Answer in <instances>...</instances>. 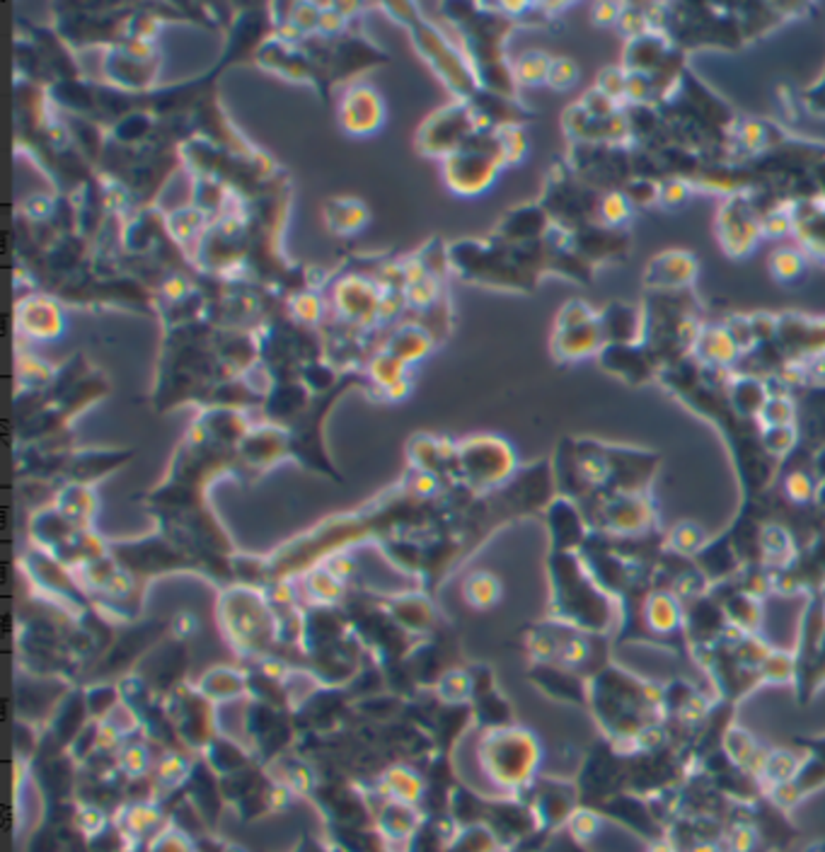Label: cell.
Here are the masks:
<instances>
[{
    "mask_svg": "<svg viewBox=\"0 0 825 852\" xmlns=\"http://www.w3.org/2000/svg\"><path fill=\"white\" fill-rule=\"evenodd\" d=\"M252 63L286 81L310 82L324 100H330L337 82L390 63V53L383 52L370 39L351 32H344L340 37L312 34L301 42H283L272 34L259 46Z\"/></svg>",
    "mask_w": 825,
    "mask_h": 852,
    "instance_id": "cell-1",
    "label": "cell"
},
{
    "mask_svg": "<svg viewBox=\"0 0 825 852\" xmlns=\"http://www.w3.org/2000/svg\"><path fill=\"white\" fill-rule=\"evenodd\" d=\"M388 15L398 17L399 24H405L414 39L417 52L436 73L441 75V81L448 85V90L456 95V100H467L477 95L479 82L475 78L470 61L456 42H450L434 23H428L421 15V10L414 3H388L380 5Z\"/></svg>",
    "mask_w": 825,
    "mask_h": 852,
    "instance_id": "cell-2",
    "label": "cell"
},
{
    "mask_svg": "<svg viewBox=\"0 0 825 852\" xmlns=\"http://www.w3.org/2000/svg\"><path fill=\"white\" fill-rule=\"evenodd\" d=\"M506 168L499 129H479L463 148L443 160V182L457 196H479Z\"/></svg>",
    "mask_w": 825,
    "mask_h": 852,
    "instance_id": "cell-3",
    "label": "cell"
},
{
    "mask_svg": "<svg viewBox=\"0 0 825 852\" xmlns=\"http://www.w3.org/2000/svg\"><path fill=\"white\" fill-rule=\"evenodd\" d=\"M538 758V742L523 729H494L482 742V765L504 787L528 782Z\"/></svg>",
    "mask_w": 825,
    "mask_h": 852,
    "instance_id": "cell-4",
    "label": "cell"
},
{
    "mask_svg": "<svg viewBox=\"0 0 825 852\" xmlns=\"http://www.w3.org/2000/svg\"><path fill=\"white\" fill-rule=\"evenodd\" d=\"M479 129L484 127H482L475 107L467 100H453L421 121L414 146L421 156L446 160L456 150L463 148Z\"/></svg>",
    "mask_w": 825,
    "mask_h": 852,
    "instance_id": "cell-5",
    "label": "cell"
},
{
    "mask_svg": "<svg viewBox=\"0 0 825 852\" xmlns=\"http://www.w3.org/2000/svg\"><path fill=\"white\" fill-rule=\"evenodd\" d=\"M516 467V455L506 441L496 436H475L457 445V482L472 492L499 487Z\"/></svg>",
    "mask_w": 825,
    "mask_h": 852,
    "instance_id": "cell-6",
    "label": "cell"
},
{
    "mask_svg": "<svg viewBox=\"0 0 825 852\" xmlns=\"http://www.w3.org/2000/svg\"><path fill=\"white\" fill-rule=\"evenodd\" d=\"M162 56L155 42H124L104 53V81L124 92L153 90L160 73Z\"/></svg>",
    "mask_w": 825,
    "mask_h": 852,
    "instance_id": "cell-7",
    "label": "cell"
},
{
    "mask_svg": "<svg viewBox=\"0 0 825 852\" xmlns=\"http://www.w3.org/2000/svg\"><path fill=\"white\" fill-rule=\"evenodd\" d=\"M337 117H340L341 129H344L347 134H376L385 121L383 97H380V92H378L373 85H369V82H349L340 104H337Z\"/></svg>",
    "mask_w": 825,
    "mask_h": 852,
    "instance_id": "cell-8",
    "label": "cell"
},
{
    "mask_svg": "<svg viewBox=\"0 0 825 852\" xmlns=\"http://www.w3.org/2000/svg\"><path fill=\"white\" fill-rule=\"evenodd\" d=\"M17 330L32 340H56L63 334V312L56 298L46 293H27L15 305Z\"/></svg>",
    "mask_w": 825,
    "mask_h": 852,
    "instance_id": "cell-9",
    "label": "cell"
},
{
    "mask_svg": "<svg viewBox=\"0 0 825 852\" xmlns=\"http://www.w3.org/2000/svg\"><path fill=\"white\" fill-rule=\"evenodd\" d=\"M269 623H273L272 617L266 616L264 606H262V600L254 596V593H247V606H233V600H228V623L225 627H230V639L235 635V639H243L240 645H245L247 649H257L262 642V632L269 630Z\"/></svg>",
    "mask_w": 825,
    "mask_h": 852,
    "instance_id": "cell-10",
    "label": "cell"
},
{
    "mask_svg": "<svg viewBox=\"0 0 825 852\" xmlns=\"http://www.w3.org/2000/svg\"><path fill=\"white\" fill-rule=\"evenodd\" d=\"M605 327L600 325V320L590 318L579 325H561L554 330V354L561 359H583V356L593 354L600 341H603Z\"/></svg>",
    "mask_w": 825,
    "mask_h": 852,
    "instance_id": "cell-11",
    "label": "cell"
},
{
    "mask_svg": "<svg viewBox=\"0 0 825 852\" xmlns=\"http://www.w3.org/2000/svg\"><path fill=\"white\" fill-rule=\"evenodd\" d=\"M434 344V337L424 327L417 325L414 320H409V322H402V325H395L392 330H388L380 349L395 356L405 366H409V363L419 361L421 356H427Z\"/></svg>",
    "mask_w": 825,
    "mask_h": 852,
    "instance_id": "cell-12",
    "label": "cell"
},
{
    "mask_svg": "<svg viewBox=\"0 0 825 852\" xmlns=\"http://www.w3.org/2000/svg\"><path fill=\"white\" fill-rule=\"evenodd\" d=\"M545 214L538 206L516 208L502 218L499 228L492 237L509 243V245H532L538 237L545 235Z\"/></svg>",
    "mask_w": 825,
    "mask_h": 852,
    "instance_id": "cell-13",
    "label": "cell"
},
{
    "mask_svg": "<svg viewBox=\"0 0 825 852\" xmlns=\"http://www.w3.org/2000/svg\"><path fill=\"white\" fill-rule=\"evenodd\" d=\"M324 223L327 228L334 230L337 235H351L369 223V208L363 206L359 199L349 196H337V199L324 201Z\"/></svg>",
    "mask_w": 825,
    "mask_h": 852,
    "instance_id": "cell-14",
    "label": "cell"
},
{
    "mask_svg": "<svg viewBox=\"0 0 825 852\" xmlns=\"http://www.w3.org/2000/svg\"><path fill=\"white\" fill-rule=\"evenodd\" d=\"M53 506L78 528H90V521L95 513V494L88 484H66L56 494Z\"/></svg>",
    "mask_w": 825,
    "mask_h": 852,
    "instance_id": "cell-15",
    "label": "cell"
},
{
    "mask_svg": "<svg viewBox=\"0 0 825 852\" xmlns=\"http://www.w3.org/2000/svg\"><path fill=\"white\" fill-rule=\"evenodd\" d=\"M644 617H647V625L651 630L673 632L683 620V610H680L678 600L668 596V593H654L647 600Z\"/></svg>",
    "mask_w": 825,
    "mask_h": 852,
    "instance_id": "cell-16",
    "label": "cell"
},
{
    "mask_svg": "<svg viewBox=\"0 0 825 852\" xmlns=\"http://www.w3.org/2000/svg\"><path fill=\"white\" fill-rule=\"evenodd\" d=\"M647 519L648 509L632 497L618 499L615 504L608 506V523L618 531H625V533H634V531L644 528Z\"/></svg>",
    "mask_w": 825,
    "mask_h": 852,
    "instance_id": "cell-17",
    "label": "cell"
},
{
    "mask_svg": "<svg viewBox=\"0 0 825 852\" xmlns=\"http://www.w3.org/2000/svg\"><path fill=\"white\" fill-rule=\"evenodd\" d=\"M550 63H552V59L545 56L542 52L523 53V56L516 59V63L511 66L513 81L521 82V85H540V82H547Z\"/></svg>",
    "mask_w": 825,
    "mask_h": 852,
    "instance_id": "cell-18",
    "label": "cell"
},
{
    "mask_svg": "<svg viewBox=\"0 0 825 852\" xmlns=\"http://www.w3.org/2000/svg\"><path fill=\"white\" fill-rule=\"evenodd\" d=\"M288 311L293 315L301 325L312 327L315 330L324 320V303L322 298L317 296V291H301L288 298Z\"/></svg>",
    "mask_w": 825,
    "mask_h": 852,
    "instance_id": "cell-19",
    "label": "cell"
},
{
    "mask_svg": "<svg viewBox=\"0 0 825 852\" xmlns=\"http://www.w3.org/2000/svg\"><path fill=\"white\" fill-rule=\"evenodd\" d=\"M700 349L712 363H729L738 354L736 341L731 340L729 330H709L707 334H702Z\"/></svg>",
    "mask_w": 825,
    "mask_h": 852,
    "instance_id": "cell-20",
    "label": "cell"
},
{
    "mask_svg": "<svg viewBox=\"0 0 825 852\" xmlns=\"http://www.w3.org/2000/svg\"><path fill=\"white\" fill-rule=\"evenodd\" d=\"M656 267H664V274H658V279L664 282V286L687 283L695 274V262L690 260V257H686L683 253L664 254L661 260H656Z\"/></svg>",
    "mask_w": 825,
    "mask_h": 852,
    "instance_id": "cell-21",
    "label": "cell"
},
{
    "mask_svg": "<svg viewBox=\"0 0 825 852\" xmlns=\"http://www.w3.org/2000/svg\"><path fill=\"white\" fill-rule=\"evenodd\" d=\"M467 598L475 606H492L499 598V581L492 574H475L467 581Z\"/></svg>",
    "mask_w": 825,
    "mask_h": 852,
    "instance_id": "cell-22",
    "label": "cell"
},
{
    "mask_svg": "<svg viewBox=\"0 0 825 852\" xmlns=\"http://www.w3.org/2000/svg\"><path fill=\"white\" fill-rule=\"evenodd\" d=\"M794 668L796 664L789 654L770 652V656H767L765 664L760 666V671H763V678H767V681L784 683L794 678Z\"/></svg>",
    "mask_w": 825,
    "mask_h": 852,
    "instance_id": "cell-23",
    "label": "cell"
},
{
    "mask_svg": "<svg viewBox=\"0 0 825 852\" xmlns=\"http://www.w3.org/2000/svg\"><path fill=\"white\" fill-rule=\"evenodd\" d=\"M499 139H502V148H504V158H506V165L516 163L521 158L525 156V148H528V141H525L523 131L518 127H502L499 129Z\"/></svg>",
    "mask_w": 825,
    "mask_h": 852,
    "instance_id": "cell-24",
    "label": "cell"
},
{
    "mask_svg": "<svg viewBox=\"0 0 825 852\" xmlns=\"http://www.w3.org/2000/svg\"><path fill=\"white\" fill-rule=\"evenodd\" d=\"M576 78H579V68H576L574 61L552 59L550 73H547V85H552L554 90H567L574 85Z\"/></svg>",
    "mask_w": 825,
    "mask_h": 852,
    "instance_id": "cell-25",
    "label": "cell"
},
{
    "mask_svg": "<svg viewBox=\"0 0 825 852\" xmlns=\"http://www.w3.org/2000/svg\"><path fill=\"white\" fill-rule=\"evenodd\" d=\"M772 272L780 279H794V276L801 274V254L794 253V250H780V253H774L772 257Z\"/></svg>",
    "mask_w": 825,
    "mask_h": 852,
    "instance_id": "cell-26",
    "label": "cell"
},
{
    "mask_svg": "<svg viewBox=\"0 0 825 852\" xmlns=\"http://www.w3.org/2000/svg\"><path fill=\"white\" fill-rule=\"evenodd\" d=\"M760 412H763V416H765L770 426H791V416H794V412H791V405H789L784 397H772V400H767Z\"/></svg>",
    "mask_w": 825,
    "mask_h": 852,
    "instance_id": "cell-27",
    "label": "cell"
},
{
    "mask_svg": "<svg viewBox=\"0 0 825 852\" xmlns=\"http://www.w3.org/2000/svg\"><path fill=\"white\" fill-rule=\"evenodd\" d=\"M627 75L629 73H619V71L610 68V71H605L600 75L598 90L610 97V100H622V97H627Z\"/></svg>",
    "mask_w": 825,
    "mask_h": 852,
    "instance_id": "cell-28",
    "label": "cell"
},
{
    "mask_svg": "<svg viewBox=\"0 0 825 852\" xmlns=\"http://www.w3.org/2000/svg\"><path fill=\"white\" fill-rule=\"evenodd\" d=\"M767 448L774 453H787L796 441V434L791 426H767L765 434Z\"/></svg>",
    "mask_w": 825,
    "mask_h": 852,
    "instance_id": "cell-29",
    "label": "cell"
},
{
    "mask_svg": "<svg viewBox=\"0 0 825 852\" xmlns=\"http://www.w3.org/2000/svg\"><path fill=\"white\" fill-rule=\"evenodd\" d=\"M627 214H629V199L622 196V194H608L603 201V215L610 223H619L625 221Z\"/></svg>",
    "mask_w": 825,
    "mask_h": 852,
    "instance_id": "cell-30",
    "label": "cell"
},
{
    "mask_svg": "<svg viewBox=\"0 0 825 852\" xmlns=\"http://www.w3.org/2000/svg\"><path fill=\"white\" fill-rule=\"evenodd\" d=\"M673 542H676V548L683 550V552H693V550L700 548L702 542V533L695 526H680L673 535Z\"/></svg>",
    "mask_w": 825,
    "mask_h": 852,
    "instance_id": "cell-31",
    "label": "cell"
},
{
    "mask_svg": "<svg viewBox=\"0 0 825 852\" xmlns=\"http://www.w3.org/2000/svg\"><path fill=\"white\" fill-rule=\"evenodd\" d=\"M787 492L796 502H803V499H809L811 494H813V484H811V480L806 474L796 473L787 480Z\"/></svg>",
    "mask_w": 825,
    "mask_h": 852,
    "instance_id": "cell-32",
    "label": "cell"
},
{
    "mask_svg": "<svg viewBox=\"0 0 825 852\" xmlns=\"http://www.w3.org/2000/svg\"><path fill=\"white\" fill-rule=\"evenodd\" d=\"M661 199L666 201V204H680V201H686L687 199V189H686V185H683V182H671V185L666 187L664 192H661Z\"/></svg>",
    "mask_w": 825,
    "mask_h": 852,
    "instance_id": "cell-33",
    "label": "cell"
}]
</instances>
